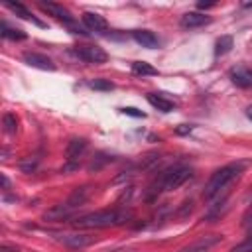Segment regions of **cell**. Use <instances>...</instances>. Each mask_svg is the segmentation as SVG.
<instances>
[{
  "instance_id": "6da1fadb",
  "label": "cell",
  "mask_w": 252,
  "mask_h": 252,
  "mask_svg": "<svg viewBox=\"0 0 252 252\" xmlns=\"http://www.w3.org/2000/svg\"><path fill=\"white\" fill-rule=\"evenodd\" d=\"M246 165H248L246 161H232V163H226V165L219 167L211 175V179L207 181L205 191H203V199L205 201H213L217 195H220L234 179H238L242 175V171H244Z\"/></svg>"
},
{
  "instance_id": "7a4b0ae2",
  "label": "cell",
  "mask_w": 252,
  "mask_h": 252,
  "mask_svg": "<svg viewBox=\"0 0 252 252\" xmlns=\"http://www.w3.org/2000/svg\"><path fill=\"white\" fill-rule=\"evenodd\" d=\"M191 175H193L191 167H187V165H183V163H175V165L167 167V169L161 171V173L158 175V179L148 187V195H146V199L152 201V199H156L161 191L177 189V187L183 185Z\"/></svg>"
},
{
  "instance_id": "3957f363",
  "label": "cell",
  "mask_w": 252,
  "mask_h": 252,
  "mask_svg": "<svg viewBox=\"0 0 252 252\" xmlns=\"http://www.w3.org/2000/svg\"><path fill=\"white\" fill-rule=\"evenodd\" d=\"M132 215L128 211H120V209H104V211H94L89 215L79 217L77 220H73V224L77 228H106V226H116V224H124Z\"/></svg>"
},
{
  "instance_id": "277c9868",
  "label": "cell",
  "mask_w": 252,
  "mask_h": 252,
  "mask_svg": "<svg viewBox=\"0 0 252 252\" xmlns=\"http://www.w3.org/2000/svg\"><path fill=\"white\" fill-rule=\"evenodd\" d=\"M87 197H89V189H87V187H77V189L69 195V199H67L65 203L53 205L49 211H45V213H43V219H45V220H63V219H67L71 213H75V211L87 201Z\"/></svg>"
},
{
  "instance_id": "5b68a950",
  "label": "cell",
  "mask_w": 252,
  "mask_h": 252,
  "mask_svg": "<svg viewBox=\"0 0 252 252\" xmlns=\"http://www.w3.org/2000/svg\"><path fill=\"white\" fill-rule=\"evenodd\" d=\"M75 55L93 65L106 63V59H108V53L98 45H79V47H75Z\"/></svg>"
},
{
  "instance_id": "8992f818",
  "label": "cell",
  "mask_w": 252,
  "mask_h": 252,
  "mask_svg": "<svg viewBox=\"0 0 252 252\" xmlns=\"http://www.w3.org/2000/svg\"><path fill=\"white\" fill-rule=\"evenodd\" d=\"M55 238L63 244V246H67V248H71V250H81V248H87V246H91L93 242H94V236H91V234H85V232H67V234H55Z\"/></svg>"
},
{
  "instance_id": "52a82bcc",
  "label": "cell",
  "mask_w": 252,
  "mask_h": 252,
  "mask_svg": "<svg viewBox=\"0 0 252 252\" xmlns=\"http://www.w3.org/2000/svg\"><path fill=\"white\" fill-rule=\"evenodd\" d=\"M220 240H222V234H203L197 240H193L191 244H187L185 248H181L179 252H209Z\"/></svg>"
},
{
  "instance_id": "ba28073f",
  "label": "cell",
  "mask_w": 252,
  "mask_h": 252,
  "mask_svg": "<svg viewBox=\"0 0 252 252\" xmlns=\"http://www.w3.org/2000/svg\"><path fill=\"white\" fill-rule=\"evenodd\" d=\"M85 150H87V140L85 138H71L67 142V148H65V156H67V161H69L67 167H75L79 158L85 154Z\"/></svg>"
},
{
  "instance_id": "9c48e42d",
  "label": "cell",
  "mask_w": 252,
  "mask_h": 252,
  "mask_svg": "<svg viewBox=\"0 0 252 252\" xmlns=\"http://www.w3.org/2000/svg\"><path fill=\"white\" fill-rule=\"evenodd\" d=\"M230 81L240 87V89H250L252 87V69L246 65H236L230 69Z\"/></svg>"
},
{
  "instance_id": "30bf717a",
  "label": "cell",
  "mask_w": 252,
  "mask_h": 252,
  "mask_svg": "<svg viewBox=\"0 0 252 252\" xmlns=\"http://www.w3.org/2000/svg\"><path fill=\"white\" fill-rule=\"evenodd\" d=\"M39 8H41L43 12H47V14H51L53 18L61 20L63 24H71V22H75L73 16H71V12H69L63 4H55V2H39Z\"/></svg>"
},
{
  "instance_id": "8fae6325",
  "label": "cell",
  "mask_w": 252,
  "mask_h": 252,
  "mask_svg": "<svg viewBox=\"0 0 252 252\" xmlns=\"http://www.w3.org/2000/svg\"><path fill=\"white\" fill-rule=\"evenodd\" d=\"M24 61L30 65V67H37V69H43V71H53L55 65L53 61L43 55V53H35V51H26L24 53Z\"/></svg>"
},
{
  "instance_id": "7c38bea8",
  "label": "cell",
  "mask_w": 252,
  "mask_h": 252,
  "mask_svg": "<svg viewBox=\"0 0 252 252\" xmlns=\"http://www.w3.org/2000/svg\"><path fill=\"white\" fill-rule=\"evenodd\" d=\"M209 22H211V18L201 14V12H187V14L181 16L179 26L185 28V30H193V28H201V26H205Z\"/></svg>"
},
{
  "instance_id": "4fadbf2b",
  "label": "cell",
  "mask_w": 252,
  "mask_h": 252,
  "mask_svg": "<svg viewBox=\"0 0 252 252\" xmlns=\"http://www.w3.org/2000/svg\"><path fill=\"white\" fill-rule=\"evenodd\" d=\"M83 24L91 32H106L108 30V22L104 20V16L94 14V12H85L83 14Z\"/></svg>"
},
{
  "instance_id": "5bb4252c",
  "label": "cell",
  "mask_w": 252,
  "mask_h": 252,
  "mask_svg": "<svg viewBox=\"0 0 252 252\" xmlns=\"http://www.w3.org/2000/svg\"><path fill=\"white\" fill-rule=\"evenodd\" d=\"M132 37H134L136 43H140L142 47H148V49H156L159 45L158 35L154 32H150V30H134Z\"/></svg>"
},
{
  "instance_id": "9a60e30c",
  "label": "cell",
  "mask_w": 252,
  "mask_h": 252,
  "mask_svg": "<svg viewBox=\"0 0 252 252\" xmlns=\"http://www.w3.org/2000/svg\"><path fill=\"white\" fill-rule=\"evenodd\" d=\"M148 102L154 108H158L159 112H171L175 108V102L171 98H167L165 94H161V93H150L148 94Z\"/></svg>"
},
{
  "instance_id": "2e32d148",
  "label": "cell",
  "mask_w": 252,
  "mask_h": 252,
  "mask_svg": "<svg viewBox=\"0 0 252 252\" xmlns=\"http://www.w3.org/2000/svg\"><path fill=\"white\" fill-rule=\"evenodd\" d=\"M6 8L8 10H12L16 16H20V18H24V20H30V22H35L37 26H43L37 18H33V14L24 6V4H20V2H6Z\"/></svg>"
},
{
  "instance_id": "e0dca14e",
  "label": "cell",
  "mask_w": 252,
  "mask_h": 252,
  "mask_svg": "<svg viewBox=\"0 0 252 252\" xmlns=\"http://www.w3.org/2000/svg\"><path fill=\"white\" fill-rule=\"evenodd\" d=\"M132 75L136 77H152V75H158V69L146 61H134L132 63Z\"/></svg>"
},
{
  "instance_id": "ac0fdd59",
  "label": "cell",
  "mask_w": 252,
  "mask_h": 252,
  "mask_svg": "<svg viewBox=\"0 0 252 252\" xmlns=\"http://www.w3.org/2000/svg\"><path fill=\"white\" fill-rule=\"evenodd\" d=\"M0 33H2V37L12 39V41H22V39H26V37H28V35H26V32L16 30V28H10L6 22H0Z\"/></svg>"
},
{
  "instance_id": "d6986e66",
  "label": "cell",
  "mask_w": 252,
  "mask_h": 252,
  "mask_svg": "<svg viewBox=\"0 0 252 252\" xmlns=\"http://www.w3.org/2000/svg\"><path fill=\"white\" fill-rule=\"evenodd\" d=\"M232 45H234V41H232L230 35H220L217 39V43H215V53L217 55H226L232 49Z\"/></svg>"
},
{
  "instance_id": "ffe728a7",
  "label": "cell",
  "mask_w": 252,
  "mask_h": 252,
  "mask_svg": "<svg viewBox=\"0 0 252 252\" xmlns=\"http://www.w3.org/2000/svg\"><path fill=\"white\" fill-rule=\"evenodd\" d=\"M2 126H4V132L6 134H16L18 132V118L14 112H6L2 116Z\"/></svg>"
},
{
  "instance_id": "44dd1931",
  "label": "cell",
  "mask_w": 252,
  "mask_h": 252,
  "mask_svg": "<svg viewBox=\"0 0 252 252\" xmlns=\"http://www.w3.org/2000/svg\"><path fill=\"white\" fill-rule=\"evenodd\" d=\"M89 87L94 89V91H112L114 89V83H110L108 79H93L89 83Z\"/></svg>"
},
{
  "instance_id": "7402d4cb",
  "label": "cell",
  "mask_w": 252,
  "mask_h": 252,
  "mask_svg": "<svg viewBox=\"0 0 252 252\" xmlns=\"http://www.w3.org/2000/svg\"><path fill=\"white\" fill-rule=\"evenodd\" d=\"M232 252H252V232H250L248 238H244L240 244H236L232 248Z\"/></svg>"
},
{
  "instance_id": "603a6c76",
  "label": "cell",
  "mask_w": 252,
  "mask_h": 252,
  "mask_svg": "<svg viewBox=\"0 0 252 252\" xmlns=\"http://www.w3.org/2000/svg\"><path fill=\"white\" fill-rule=\"evenodd\" d=\"M108 161H110V158H106L104 154H98V156L89 163V169H91V171H93V169H98V167H102V165L108 163Z\"/></svg>"
},
{
  "instance_id": "cb8c5ba5",
  "label": "cell",
  "mask_w": 252,
  "mask_h": 252,
  "mask_svg": "<svg viewBox=\"0 0 252 252\" xmlns=\"http://www.w3.org/2000/svg\"><path fill=\"white\" fill-rule=\"evenodd\" d=\"M242 226L244 228H252V203L248 205V209L242 215Z\"/></svg>"
},
{
  "instance_id": "d4e9b609",
  "label": "cell",
  "mask_w": 252,
  "mask_h": 252,
  "mask_svg": "<svg viewBox=\"0 0 252 252\" xmlns=\"http://www.w3.org/2000/svg\"><path fill=\"white\" fill-rule=\"evenodd\" d=\"M35 165H37V158H33V159H32V158H28V161H26V159H24V161H20V167H22L26 173H30L32 169H35Z\"/></svg>"
},
{
  "instance_id": "484cf974",
  "label": "cell",
  "mask_w": 252,
  "mask_h": 252,
  "mask_svg": "<svg viewBox=\"0 0 252 252\" xmlns=\"http://www.w3.org/2000/svg\"><path fill=\"white\" fill-rule=\"evenodd\" d=\"M122 112L128 114V116H134V118H144V116H146L142 110H138V108H134V106H126V108H122Z\"/></svg>"
},
{
  "instance_id": "4316f807",
  "label": "cell",
  "mask_w": 252,
  "mask_h": 252,
  "mask_svg": "<svg viewBox=\"0 0 252 252\" xmlns=\"http://www.w3.org/2000/svg\"><path fill=\"white\" fill-rule=\"evenodd\" d=\"M191 130H193V126H191V124H181V126H179V128H177V130H175V132H177V134H181V136H183V134H189V132H191Z\"/></svg>"
},
{
  "instance_id": "83f0119b",
  "label": "cell",
  "mask_w": 252,
  "mask_h": 252,
  "mask_svg": "<svg viewBox=\"0 0 252 252\" xmlns=\"http://www.w3.org/2000/svg\"><path fill=\"white\" fill-rule=\"evenodd\" d=\"M0 181H2V189H8V185H10V181H8V177H6L4 173L0 175Z\"/></svg>"
},
{
  "instance_id": "f1b7e54d",
  "label": "cell",
  "mask_w": 252,
  "mask_h": 252,
  "mask_svg": "<svg viewBox=\"0 0 252 252\" xmlns=\"http://www.w3.org/2000/svg\"><path fill=\"white\" fill-rule=\"evenodd\" d=\"M211 6H215L213 2H199V8L203 10V8H211Z\"/></svg>"
},
{
  "instance_id": "f546056e",
  "label": "cell",
  "mask_w": 252,
  "mask_h": 252,
  "mask_svg": "<svg viewBox=\"0 0 252 252\" xmlns=\"http://www.w3.org/2000/svg\"><path fill=\"white\" fill-rule=\"evenodd\" d=\"M246 116H248V118H250V120H252V104H250V106H248V108H246Z\"/></svg>"
}]
</instances>
